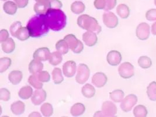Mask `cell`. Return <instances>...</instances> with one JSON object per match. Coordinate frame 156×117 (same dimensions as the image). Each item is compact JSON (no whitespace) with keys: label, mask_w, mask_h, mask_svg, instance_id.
<instances>
[{"label":"cell","mask_w":156,"mask_h":117,"mask_svg":"<svg viewBox=\"0 0 156 117\" xmlns=\"http://www.w3.org/2000/svg\"><path fill=\"white\" fill-rule=\"evenodd\" d=\"M146 20L149 21H156V9H150L145 15Z\"/></svg>","instance_id":"obj_42"},{"label":"cell","mask_w":156,"mask_h":117,"mask_svg":"<svg viewBox=\"0 0 156 117\" xmlns=\"http://www.w3.org/2000/svg\"><path fill=\"white\" fill-rule=\"evenodd\" d=\"M9 38V33L7 29H2L0 31V42L1 43L5 41Z\"/></svg>","instance_id":"obj_45"},{"label":"cell","mask_w":156,"mask_h":117,"mask_svg":"<svg viewBox=\"0 0 156 117\" xmlns=\"http://www.w3.org/2000/svg\"><path fill=\"white\" fill-rule=\"evenodd\" d=\"M137 97L135 94L127 95L121 102V108L123 112H129L132 110L133 107L137 104Z\"/></svg>","instance_id":"obj_7"},{"label":"cell","mask_w":156,"mask_h":117,"mask_svg":"<svg viewBox=\"0 0 156 117\" xmlns=\"http://www.w3.org/2000/svg\"><path fill=\"white\" fill-rule=\"evenodd\" d=\"M138 65L143 69H149L152 66V61L151 58L146 56H142L138 59Z\"/></svg>","instance_id":"obj_37"},{"label":"cell","mask_w":156,"mask_h":117,"mask_svg":"<svg viewBox=\"0 0 156 117\" xmlns=\"http://www.w3.org/2000/svg\"><path fill=\"white\" fill-rule=\"evenodd\" d=\"M147 94L150 100L156 101V81H152L147 87Z\"/></svg>","instance_id":"obj_33"},{"label":"cell","mask_w":156,"mask_h":117,"mask_svg":"<svg viewBox=\"0 0 156 117\" xmlns=\"http://www.w3.org/2000/svg\"><path fill=\"white\" fill-rule=\"evenodd\" d=\"M107 81H108V77L105 73L97 72L92 76V84L96 87H103L106 85Z\"/></svg>","instance_id":"obj_15"},{"label":"cell","mask_w":156,"mask_h":117,"mask_svg":"<svg viewBox=\"0 0 156 117\" xmlns=\"http://www.w3.org/2000/svg\"><path fill=\"white\" fill-rule=\"evenodd\" d=\"M28 83L35 89H42L43 86L42 82L39 80L37 74H32L29 76Z\"/></svg>","instance_id":"obj_35"},{"label":"cell","mask_w":156,"mask_h":117,"mask_svg":"<svg viewBox=\"0 0 156 117\" xmlns=\"http://www.w3.org/2000/svg\"><path fill=\"white\" fill-rule=\"evenodd\" d=\"M22 27L21 22L20 21H16L13 23L10 27V32L12 37H16V35L19 29Z\"/></svg>","instance_id":"obj_41"},{"label":"cell","mask_w":156,"mask_h":117,"mask_svg":"<svg viewBox=\"0 0 156 117\" xmlns=\"http://www.w3.org/2000/svg\"><path fill=\"white\" fill-rule=\"evenodd\" d=\"M85 5L83 2L75 1L71 5V11L75 14H80L84 12Z\"/></svg>","instance_id":"obj_30"},{"label":"cell","mask_w":156,"mask_h":117,"mask_svg":"<svg viewBox=\"0 0 156 117\" xmlns=\"http://www.w3.org/2000/svg\"><path fill=\"white\" fill-rule=\"evenodd\" d=\"M154 4H155V5L156 6V0H154Z\"/></svg>","instance_id":"obj_52"},{"label":"cell","mask_w":156,"mask_h":117,"mask_svg":"<svg viewBox=\"0 0 156 117\" xmlns=\"http://www.w3.org/2000/svg\"><path fill=\"white\" fill-rule=\"evenodd\" d=\"M27 27L29 30L30 37H41L49 32V27L46 22L44 15L33 16L27 23Z\"/></svg>","instance_id":"obj_1"},{"label":"cell","mask_w":156,"mask_h":117,"mask_svg":"<svg viewBox=\"0 0 156 117\" xmlns=\"http://www.w3.org/2000/svg\"><path fill=\"white\" fill-rule=\"evenodd\" d=\"M116 12L121 18L126 19L130 15V9L126 4H121L116 8Z\"/></svg>","instance_id":"obj_27"},{"label":"cell","mask_w":156,"mask_h":117,"mask_svg":"<svg viewBox=\"0 0 156 117\" xmlns=\"http://www.w3.org/2000/svg\"><path fill=\"white\" fill-rule=\"evenodd\" d=\"M77 24L82 29L92 31L97 34L102 31V28L97 20L88 15H80L77 19Z\"/></svg>","instance_id":"obj_3"},{"label":"cell","mask_w":156,"mask_h":117,"mask_svg":"<svg viewBox=\"0 0 156 117\" xmlns=\"http://www.w3.org/2000/svg\"><path fill=\"white\" fill-rule=\"evenodd\" d=\"M11 110L13 114L20 115L23 114L25 111V104L21 101H17L11 104Z\"/></svg>","instance_id":"obj_19"},{"label":"cell","mask_w":156,"mask_h":117,"mask_svg":"<svg viewBox=\"0 0 156 117\" xmlns=\"http://www.w3.org/2000/svg\"><path fill=\"white\" fill-rule=\"evenodd\" d=\"M122 59V57L121 53L117 51H111L107 55V62L111 66H118L121 63Z\"/></svg>","instance_id":"obj_14"},{"label":"cell","mask_w":156,"mask_h":117,"mask_svg":"<svg viewBox=\"0 0 156 117\" xmlns=\"http://www.w3.org/2000/svg\"><path fill=\"white\" fill-rule=\"evenodd\" d=\"M51 8L60 9L63 7V4L60 0H51L50 1Z\"/></svg>","instance_id":"obj_46"},{"label":"cell","mask_w":156,"mask_h":117,"mask_svg":"<svg viewBox=\"0 0 156 117\" xmlns=\"http://www.w3.org/2000/svg\"><path fill=\"white\" fill-rule=\"evenodd\" d=\"M125 97L124 92L121 90H115L109 93V97L111 100L115 102H122Z\"/></svg>","instance_id":"obj_29"},{"label":"cell","mask_w":156,"mask_h":117,"mask_svg":"<svg viewBox=\"0 0 156 117\" xmlns=\"http://www.w3.org/2000/svg\"><path fill=\"white\" fill-rule=\"evenodd\" d=\"M64 39L69 44V48L74 53L79 54L83 51L84 44L74 35L69 34L64 37Z\"/></svg>","instance_id":"obj_4"},{"label":"cell","mask_w":156,"mask_h":117,"mask_svg":"<svg viewBox=\"0 0 156 117\" xmlns=\"http://www.w3.org/2000/svg\"><path fill=\"white\" fill-rule=\"evenodd\" d=\"M29 0H14L19 8H24L28 5Z\"/></svg>","instance_id":"obj_47"},{"label":"cell","mask_w":156,"mask_h":117,"mask_svg":"<svg viewBox=\"0 0 156 117\" xmlns=\"http://www.w3.org/2000/svg\"><path fill=\"white\" fill-rule=\"evenodd\" d=\"M43 66L41 61L34 58L29 65V71L32 74H37L42 71Z\"/></svg>","instance_id":"obj_18"},{"label":"cell","mask_w":156,"mask_h":117,"mask_svg":"<svg viewBox=\"0 0 156 117\" xmlns=\"http://www.w3.org/2000/svg\"><path fill=\"white\" fill-rule=\"evenodd\" d=\"M41 111L44 117H51L53 114V106L49 102H45L41 106Z\"/></svg>","instance_id":"obj_36"},{"label":"cell","mask_w":156,"mask_h":117,"mask_svg":"<svg viewBox=\"0 0 156 117\" xmlns=\"http://www.w3.org/2000/svg\"><path fill=\"white\" fill-rule=\"evenodd\" d=\"M18 5L16 4L11 1L5 2L3 5V9L4 12L8 15H14L16 14L18 9Z\"/></svg>","instance_id":"obj_23"},{"label":"cell","mask_w":156,"mask_h":117,"mask_svg":"<svg viewBox=\"0 0 156 117\" xmlns=\"http://www.w3.org/2000/svg\"><path fill=\"white\" fill-rule=\"evenodd\" d=\"M52 79L55 84H60L64 81L62 70L60 68L56 67L52 72Z\"/></svg>","instance_id":"obj_31"},{"label":"cell","mask_w":156,"mask_h":117,"mask_svg":"<svg viewBox=\"0 0 156 117\" xmlns=\"http://www.w3.org/2000/svg\"><path fill=\"white\" fill-rule=\"evenodd\" d=\"M44 16L50 29L53 31H60L66 26L67 16L60 9L50 8Z\"/></svg>","instance_id":"obj_2"},{"label":"cell","mask_w":156,"mask_h":117,"mask_svg":"<svg viewBox=\"0 0 156 117\" xmlns=\"http://www.w3.org/2000/svg\"><path fill=\"white\" fill-rule=\"evenodd\" d=\"M94 117H105L104 116V113L102 112V111H97L95 112L94 115Z\"/></svg>","instance_id":"obj_48"},{"label":"cell","mask_w":156,"mask_h":117,"mask_svg":"<svg viewBox=\"0 0 156 117\" xmlns=\"http://www.w3.org/2000/svg\"><path fill=\"white\" fill-rule=\"evenodd\" d=\"M50 49L48 48L43 47L36 49L33 55V58L41 62L49 60L50 56Z\"/></svg>","instance_id":"obj_13"},{"label":"cell","mask_w":156,"mask_h":117,"mask_svg":"<svg viewBox=\"0 0 156 117\" xmlns=\"http://www.w3.org/2000/svg\"><path fill=\"white\" fill-rule=\"evenodd\" d=\"M11 99L10 91L5 88H1L0 89V100L3 101H8Z\"/></svg>","instance_id":"obj_39"},{"label":"cell","mask_w":156,"mask_h":117,"mask_svg":"<svg viewBox=\"0 0 156 117\" xmlns=\"http://www.w3.org/2000/svg\"><path fill=\"white\" fill-rule=\"evenodd\" d=\"M148 111L143 105H138L133 110V115L135 117H146L147 116Z\"/></svg>","instance_id":"obj_34"},{"label":"cell","mask_w":156,"mask_h":117,"mask_svg":"<svg viewBox=\"0 0 156 117\" xmlns=\"http://www.w3.org/2000/svg\"><path fill=\"white\" fill-rule=\"evenodd\" d=\"M55 48L57 51L62 55L67 54L70 49L69 44L64 39L58 41L55 45Z\"/></svg>","instance_id":"obj_28"},{"label":"cell","mask_w":156,"mask_h":117,"mask_svg":"<svg viewBox=\"0 0 156 117\" xmlns=\"http://www.w3.org/2000/svg\"><path fill=\"white\" fill-rule=\"evenodd\" d=\"M101 110L105 117H114L118 112L116 105L111 101H105L102 104Z\"/></svg>","instance_id":"obj_10"},{"label":"cell","mask_w":156,"mask_h":117,"mask_svg":"<svg viewBox=\"0 0 156 117\" xmlns=\"http://www.w3.org/2000/svg\"><path fill=\"white\" fill-rule=\"evenodd\" d=\"M18 96L23 100H28L33 95V89L29 86H23L20 90Z\"/></svg>","instance_id":"obj_24"},{"label":"cell","mask_w":156,"mask_h":117,"mask_svg":"<svg viewBox=\"0 0 156 117\" xmlns=\"http://www.w3.org/2000/svg\"><path fill=\"white\" fill-rule=\"evenodd\" d=\"M30 37V32L27 27H21L16 35V37L21 41H25Z\"/></svg>","instance_id":"obj_32"},{"label":"cell","mask_w":156,"mask_h":117,"mask_svg":"<svg viewBox=\"0 0 156 117\" xmlns=\"http://www.w3.org/2000/svg\"><path fill=\"white\" fill-rule=\"evenodd\" d=\"M47 98V94L43 89H36L31 97L32 103L35 105H39L45 101Z\"/></svg>","instance_id":"obj_11"},{"label":"cell","mask_w":156,"mask_h":117,"mask_svg":"<svg viewBox=\"0 0 156 117\" xmlns=\"http://www.w3.org/2000/svg\"><path fill=\"white\" fill-rule=\"evenodd\" d=\"M63 61L62 54L58 51H54L50 54L49 62L50 65L53 66H57Z\"/></svg>","instance_id":"obj_26"},{"label":"cell","mask_w":156,"mask_h":117,"mask_svg":"<svg viewBox=\"0 0 156 117\" xmlns=\"http://www.w3.org/2000/svg\"><path fill=\"white\" fill-rule=\"evenodd\" d=\"M106 1V7L105 8V11H110L116 7L117 4L116 0H105Z\"/></svg>","instance_id":"obj_44"},{"label":"cell","mask_w":156,"mask_h":117,"mask_svg":"<svg viewBox=\"0 0 156 117\" xmlns=\"http://www.w3.org/2000/svg\"><path fill=\"white\" fill-rule=\"evenodd\" d=\"M36 2H38V1H51V0H35Z\"/></svg>","instance_id":"obj_51"},{"label":"cell","mask_w":156,"mask_h":117,"mask_svg":"<svg viewBox=\"0 0 156 117\" xmlns=\"http://www.w3.org/2000/svg\"><path fill=\"white\" fill-rule=\"evenodd\" d=\"M90 70L88 66L84 63H81L77 67V73L76 80L80 84H84L89 79Z\"/></svg>","instance_id":"obj_5"},{"label":"cell","mask_w":156,"mask_h":117,"mask_svg":"<svg viewBox=\"0 0 156 117\" xmlns=\"http://www.w3.org/2000/svg\"><path fill=\"white\" fill-rule=\"evenodd\" d=\"M85 111V105L80 102H77L71 107L70 113L73 117H79L82 115Z\"/></svg>","instance_id":"obj_22"},{"label":"cell","mask_w":156,"mask_h":117,"mask_svg":"<svg viewBox=\"0 0 156 117\" xmlns=\"http://www.w3.org/2000/svg\"><path fill=\"white\" fill-rule=\"evenodd\" d=\"M94 7L97 9H104L106 7L105 0H95L94 2Z\"/></svg>","instance_id":"obj_43"},{"label":"cell","mask_w":156,"mask_h":117,"mask_svg":"<svg viewBox=\"0 0 156 117\" xmlns=\"http://www.w3.org/2000/svg\"><path fill=\"white\" fill-rule=\"evenodd\" d=\"M12 60L9 58L4 57L0 58V73L6 72L9 67L11 66Z\"/></svg>","instance_id":"obj_38"},{"label":"cell","mask_w":156,"mask_h":117,"mask_svg":"<svg viewBox=\"0 0 156 117\" xmlns=\"http://www.w3.org/2000/svg\"><path fill=\"white\" fill-rule=\"evenodd\" d=\"M23 77L22 72L20 70H13L8 75V80L13 85H18L21 83Z\"/></svg>","instance_id":"obj_20"},{"label":"cell","mask_w":156,"mask_h":117,"mask_svg":"<svg viewBox=\"0 0 156 117\" xmlns=\"http://www.w3.org/2000/svg\"><path fill=\"white\" fill-rule=\"evenodd\" d=\"M1 1H7V0H1Z\"/></svg>","instance_id":"obj_53"},{"label":"cell","mask_w":156,"mask_h":117,"mask_svg":"<svg viewBox=\"0 0 156 117\" xmlns=\"http://www.w3.org/2000/svg\"><path fill=\"white\" fill-rule=\"evenodd\" d=\"M2 50L5 53H11L14 51L15 49V43L13 39L9 37L5 41L1 43Z\"/></svg>","instance_id":"obj_21"},{"label":"cell","mask_w":156,"mask_h":117,"mask_svg":"<svg viewBox=\"0 0 156 117\" xmlns=\"http://www.w3.org/2000/svg\"><path fill=\"white\" fill-rule=\"evenodd\" d=\"M51 8L50 1H41L36 2L34 9L37 15H45L48 11Z\"/></svg>","instance_id":"obj_16"},{"label":"cell","mask_w":156,"mask_h":117,"mask_svg":"<svg viewBox=\"0 0 156 117\" xmlns=\"http://www.w3.org/2000/svg\"><path fill=\"white\" fill-rule=\"evenodd\" d=\"M81 93L87 98H91L96 93L95 88L90 84H86L81 89Z\"/></svg>","instance_id":"obj_25"},{"label":"cell","mask_w":156,"mask_h":117,"mask_svg":"<svg viewBox=\"0 0 156 117\" xmlns=\"http://www.w3.org/2000/svg\"><path fill=\"white\" fill-rule=\"evenodd\" d=\"M77 68L76 63L73 60L66 62L63 66V72L66 77H73L76 72Z\"/></svg>","instance_id":"obj_12"},{"label":"cell","mask_w":156,"mask_h":117,"mask_svg":"<svg viewBox=\"0 0 156 117\" xmlns=\"http://www.w3.org/2000/svg\"><path fill=\"white\" fill-rule=\"evenodd\" d=\"M39 80L42 83H48L50 80L49 73L47 71H41L37 74Z\"/></svg>","instance_id":"obj_40"},{"label":"cell","mask_w":156,"mask_h":117,"mask_svg":"<svg viewBox=\"0 0 156 117\" xmlns=\"http://www.w3.org/2000/svg\"><path fill=\"white\" fill-rule=\"evenodd\" d=\"M103 22L107 28L113 29L119 23V20L116 15L112 12H105L102 16Z\"/></svg>","instance_id":"obj_9"},{"label":"cell","mask_w":156,"mask_h":117,"mask_svg":"<svg viewBox=\"0 0 156 117\" xmlns=\"http://www.w3.org/2000/svg\"><path fill=\"white\" fill-rule=\"evenodd\" d=\"M118 73L122 78L129 79L135 75L134 66L128 62H124L119 67Z\"/></svg>","instance_id":"obj_6"},{"label":"cell","mask_w":156,"mask_h":117,"mask_svg":"<svg viewBox=\"0 0 156 117\" xmlns=\"http://www.w3.org/2000/svg\"><path fill=\"white\" fill-rule=\"evenodd\" d=\"M151 33L153 35H156V22L151 25Z\"/></svg>","instance_id":"obj_50"},{"label":"cell","mask_w":156,"mask_h":117,"mask_svg":"<svg viewBox=\"0 0 156 117\" xmlns=\"http://www.w3.org/2000/svg\"><path fill=\"white\" fill-rule=\"evenodd\" d=\"M29 117H42V115H41V114L39 112H32V113H30V114H29Z\"/></svg>","instance_id":"obj_49"},{"label":"cell","mask_w":156,"mask_h":117,"mask_svg":"<svg viewBox=\"0 0 156 117\" xmlns=\"http://www.w3.org/2000/svg\"><path fill=\"white\" fill-rule=\"evenodd\" d=\"M150 34V27L148 23L142 22L136 28V35L137 37L141 41L147 40Z\"/></svg>","instance_id":"obj_8"},{"label":"cell","mask_w":156,"mask_h":117,"mask_svg":"<svg viewBox=\"0 0 156 117\" xmlns=\"http://www.w3.org/2000/svg\"><path fill=\"white\" fill-rule=\"evenodd\" d=\"M83 40L87 46L92 47L98 42L97 34L92 31H87L83 35Z\"/></svg>","instance_id":"obj_17"}]
</instances>
